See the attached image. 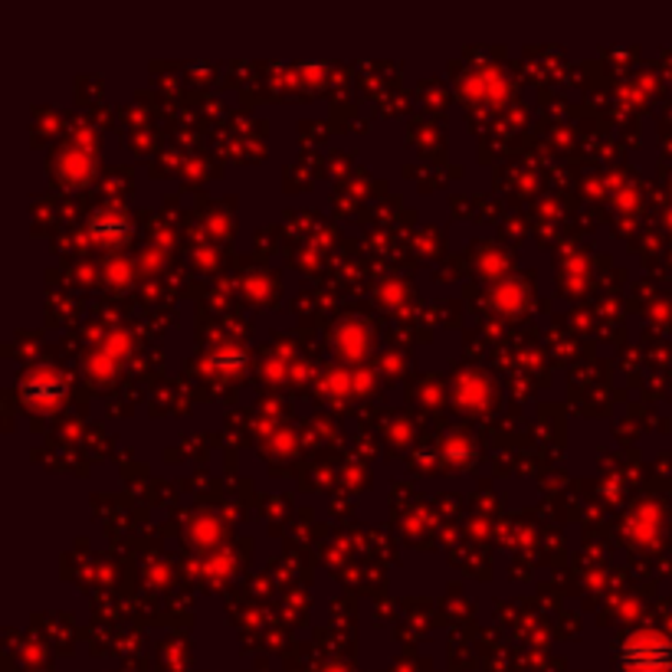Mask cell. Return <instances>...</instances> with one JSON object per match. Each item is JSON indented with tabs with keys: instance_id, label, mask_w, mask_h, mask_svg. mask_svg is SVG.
Returning <instances> with one entry per match:
<instances>
[{
	"instance_id": "1",
	"label": "cell",
	"mask_w": 672,
	"mask_h": 672,
	"mask_svg": "<svg viewBox=\"0 0 672 672\" xmlns=\"http://www.w3.org/2000/svg\"><path fill=\"white\" fill-rule=\"evenodd\" d=\"M624 667L630 672H667L672 667V650L657 637H637L624 650Z\"/></svg>"
}]
</instances>
